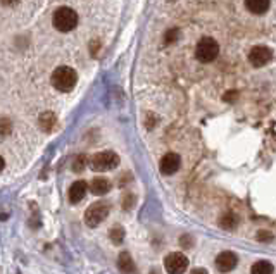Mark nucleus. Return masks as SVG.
I'll list each match as a JSON object with an SVG mask.
<instances>
[{"label":"nucleus","mask_w":276,"mask_h":274,"mask_svg":"<svg viewBox=\"0 0 276 274\" xmlns=\"http://www.w3.org/2000/svg\"><path fill=\"white\" fill-rule=\"evenodd\" d=\"M85 166H86V157L78 156L75 160V164H73V171H75V173H81V171L85 169Z\"/></svg>","instance_id":"18"},{"label":"nucleus","mask_w":276,"mask_h":274,"mask_svg":"<svg viewBox=\"0 0 276 274\" xmlns=\"http://www.w3.org/2000/svg\"><path fill=\"white\" fill-rule=\"evenodd\" d=\"M2 3H5V5H12L14 2H17V0H0Z\"/></svg>","instance_id":"22"},{"label":"nucleus","mask_w":276,"mask_h":274,"mask_svg":"<svg viewBox=\"0 0 276 274\" xmlns=\"http://www.w3.org/2000/svg\"><path fill=\"white\" fill-rule=\"evenodd\" d=\"M3 166H5V162H3L2 156H0V171H2V169H3Z\"/></svg>","instance_id":"23"},{"label":"nucleus","mask_w":276,"mask_h":274,"mask_svg":"<svg viewBox=\"0 0 276 274\" xmlns=\"http://www.w3.org/2000/svg\"><path fill=\"white\" fill-rule=\"evenodd\" d=\"M271 59H273V52H271V48H268V47H254L252 50L249 52L250 64L256 66V68H263V66H266Z\"/></svg>","instance_id":"7"},{"label":"nucleus","mask_w":276,"mask_h":274,"mask_svg":"<svg viewBox=\"0 0 276 274\" xmlns=\"http://www.w3.org/2000/svg\"><path fill=\"white\" fill-rule=\"evenodd\" d=\"M164 268L167 274H183L188 268V259L181 252H173L164 259Z\"/></svg>","instance_id":"6"},{"label":"nucleus","mask_w":276,"mask_h":274,"mask_svg":"<svg viewBox=\"0 0 276 274\" xmlns=\"http://www.w3.org/2000/svg\"><path fill=\"white\" fill-rule=\"evenodd\" d=\"M118 268L123 274H133L137 271V266H135L133 259L128 252H121L119 257H118Z\"/></svg>","instance_id":"11"},{"label":"nucleus","mask_w":276,"mask_h":274,"mask_svg":"<svg viewBox=\"0 0 276 274\" xmlns=\"http://www.w3.org/2000/svg\"><path fill=\"white\" fill-rule=\"evenodd\" d=\"M238 264V257L233 252H221V254L216 257V268L219 273H230L237 268Z\"/></svg>","instance_id":"8"},{"label":"nucleus","mask_w":276,"mask_h":274,"mask_svg":"<svg viewBox=\"0 0 276 274\" xmlns=\"http://www.w3.org/2000/svg\"><path fill=\"white\" fill-rule=\"evenodd\" d=\"M219 226L225 228V230H235V228L238 226V217L232 212L225 214V216H221V219H219Z\"/></svg>","instance_id":"15"},{"label":"nucleus","mask_w":276,"mask_h":274,"mask_svg":"<svg viewBox=\"0 0 276 274\" xmlns=\"http://www.w3.org/2000/svg\"><path fill=\"white\" fill-rule=\"evenodd\" d=\"M55 124H57V119H55V116L52 112H45L40 117V126L45 131H52L55 128Z\"/></svg>","instance_id":"16"},{"label":"nucleus","mask_w":276,"mask_h":274,"mask_svg":"<svg viewBox=\"0 0 276 274\" xmlns=\"http://www.w3.org/2000/svg\"><path fill=\"white\" fill-rule=\"evenodd\" d=\"M54 28L62 33H68V31L75 30L76 24H78V14L71 9V7H59L54 12Z\"/></svg>","instance_id":"2"},{"label":"nucleus","mask_w":276,"mask_h":274,"mask_svg":"<svg viewBox=\"0 0 276 274\" xmlns=\"http://www.w3.org/2000/svg\"><path fill=\"white\" fill-rule=\"evenodd\" d=\"M90 190H92L93 195H106V193H109V190H111V181L104 176L93 178L92 185H90Z\"/></svg>","instance_id":"12"},{"label":"nucleus","mask_w":276,"mask_h":274,"mask_svg":"<svg viewBox=\"0 0 276 274\" xmlns=\"http://www.w3.org/2000/svg\"><path fill=\"white\" fill-rule=\"evenodd\" d=\"M76 81H78V75L75 69L68 68V66H61L52 75V86L59 91H71L75 88Z\"/></svg>","instance_id":"1"},{"label":"nucleus","mask_w":276,"mask_h":274,"mask_svg":"<svg viewBox=\"0 0 276 274\" xmlns=\"http://www.w3.org/2000/svg\"><path fill=\"white\" fill-rule=\"evenodd\" d=\"M111 212L109 202H95L88 207V210L85 212V224L90 228H97L100 223L107 219Z\"/></svg>","instance_id":"3"},{"label":"nucleus","mask_w":276,"mask_h":274,"mask_svg":"<svg viewBox=\"0 0 276 274\" xmlns=\"http://www.w3.org/2000/svg\"><path fill=\"white\" fill-rule=\"evenodd\" d=\"M111 240H113V243L116 245H121L124 240V230L121 226H116L111 230Z\"/></svg>","instance_id":"17"},{"label":"nucleus","mask_w":276,"mask_h":274,"mask_svg":"<svg viewBox=\"0 0 276 274\" xmlns=\"http://www.w3.org/2000/svg\"><path fill=\"white\" fill-rule=\"evenodd\" d=\"M245 7L252 14H264L270 9V0H245Z\"/></svg>","instance_id":"13"},{"label":"nucleus","mask_w":276,"mask_h":274,"mask_svg":"<svg viewBox=\"0 0 276 274\" xmlns=\"http://www.w3.org/2000/svg\"><path fill=\"white\" fill-rule=\"evenodd\" d=\"M180 243H181V245H187V248H188V247L192 245V238H190V236H185L183 240H180Z\"/></svg>","instance_id":"20"},{"label":"nucleus","mask_w":276,"mask_h":274,"mask_svg":"<svg viewBox=\"0 0 276 274\" xmlns=\"http://www.w3.org/2000/svg\"><path fill=\"white\" fill-rule=\"evenodd\" d=\"M219 54V45L214 38L211 37H204L200 38V41L197 43V48H195V55L200 62H212Z\"/></svg>","instance_id":"4"},{"label":"nucleus","mask_w":276,"mask_h":274,"mask_svg":"<svg viewBox=\"0 0 276 274\" xmlns=\"http://www.w3.org/2000/svg\"><path fill=\"white\" fill-rule=\"evenodd\" d=\"M90 166H92L93 171L106 173V171H111L119 166V156L111 152V150H106V152H100L97 156H93L92 160H90Z\"/></svg>","instance_id":"5"},{"label":"nucleus","mask_w":276,"mask_h":274,"mask_svg":"<svg viewBox=\"0 0 276 274\" xmlns=\"http://www.w3.org/2000/svg\"><path fill=\"white\" fill-rule=\"evenodd\" d=\"M190 274H209V273L205 271V269H202V268H197V269H194Z\"/></svg>","instance_id":"21"},{"label":"nucleus","mask_w":276,"mask_h":274,"mask_svg":"<svg viewBox=\"0 0 276 274\" xmlns=\"http://www.w3.org/2000/svg\"><path fill=\"white\" fill-rule=\"evenodd\" d=\"M273 271H275L273 264L268 261H257L256 264L252 266V269H250L252 274H273Z\"/></svg>","instance_id":"14"},{"label":"nucleus","mask_w":276,"mask_h":274,"mask_svg":"<svg viewBox=\"0 0 276 274\" xmlns=\"http://www.w3.org/2000/svg\"><path fill=\"white\" fill-rule=\"evenodd\" d=\"M181 166V159L178 154H166V156L162 157V160H160V173L166 174V176H169V174H174L178 169H180Z\"/></svg>","instance_id":"9"},{"label":"nucleus","mask_w":276,"mask_h":274,"mask_svg":"<svg viewBox=\"0 0 276 274\" xmlns=\"http://www.w3.org/2000/svg\"><path fill=\"white\" fill-rule=\"evenodd\" d=\"M176 35H178V30H173V31H169V33H166V41H167V43H171V41L176 40Z\"/></svg>","instance_id":"19"},{"label":"nucleus","mask_w":276,"mask_h":274,"mask_svg":"<svg viewBox=\"0 0 276 274\" xmlns=\"http://www.w3.org/2000/svg\"><path fill=\"white\" fill-rule=\"evenodd\" d=\"M86 190H88V185H86L85 181H75L71 185V188H69V193H68V198L71 203H78L81 202L83 198H85L86 195Z\"/></svg>","instance_id":"10"}]
</instances>
